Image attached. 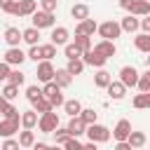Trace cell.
Listing matches in <instances>:
<instances>
[{
	"mask_svg": "<svg viewBox=\"0 0 150 150\" xmlns=\"http://www.w3.org/2000/svg\"><path fill=\"white\" fill-rule=\"evenodd\" d=\"M120 7L134 16H148L150 14V0H120Z\"/></svg>",
	"mask_w": 150,
	"mask_h": 150,
	"instance_id": "1",
	"label": "cell"
},
{
	"mask_svg": "<svg viewBox=\"0 0 150 150\" xmlns=\"http://www.w3.org/2000/svg\"><path fill=\"white\" fill-rule=\"evenodd\" d=\"M42 96L52 103V108L63 105V94H61V87H56V82H54V80H52V82H45V87H42Z\"/></svg>",
	"mask_w": 150,
	"mask_h": 150,
	"instance_id": "2",
	"label": "cell"
},
{
	"mask_svg": "<svg viewBox=\"0 0 150 150\" xmlns=\"http://www.w3.org/2000/svg\"><path fill=\"white\" fill-rule=\"evenodd\" d=\"M84 134L89 136V141H94V143H105L108 138H110V129L108 127H103V124H87V129H84Z\"/></svg>",
	"mask_w": 150,
	"mask_h": 150,
	"instance_id": "3",
	"label": "cell"
},
{
	"mask_svg": "<svg viewBox=\"0 0 150 150\" xmlns=\"http://www.w3.org/2000/svg\"><path fill=\"white\" fill-rule=\"evenodd\" d=\"M30 16H33V28H38V30H42V28H52V26H54V12L35 9Z\"/></svg>",
	"mask_w": 150,
	"mask_h": 150,
	"instance_id": "4",
	"label": "cell"
},
{
	"mask_svg": "<svg viewBox=\"0 0 150 150\" xmlns=\"http://www.w3.org/2000/svg\"><path fill=\"white\" fill-rule=\"evenodd\" d=\"M38 127H40V131H42V134H52V131L59 127V115H56L54 110L42 112V115H40V120H38Z\"/></svg>",
	"mask_w": 150,
	"mask_h": 150,
	"instance_id": "5",
	"label": "cell"
},
{
	"mask_svg": "<svg viewBox=\"0 0 150 150\" xmlns=\"http://www.w3.org/2000/svg\"><path fill=\"white\" fill-rule=\"evenodd\" d=\"M96 30L101 33L103 40H112V42H115V38H120V33H122V28H120L117 21H103L101 26H96Z\"/></svg>",
	"mask_w": 150,
	"mask_h": 150,
	"instance_id": "6",
	"label": "cell"
},
{
	"mask_svg": "<svg viewBox=\"0 0 150 150\" xmlns=\"http://www.w3.org/2000/svg\"><path fill=\"white\" fill-rule=\"evenodd\" d=\"M19 124H21L19 115H16V117H5V120L0 122V136H5V138H12V136L19 131Z\"/></svg>",
	"mask_w": 150,
	"mask_h": 150,
	"instance_id": "7",
	"label": "cell"
},
{
	"mask_svg": "<svg viewBox=\"0 0 150 150\" xmlns=\"http://www.w3.org/2000/svg\"><path fill=\"white\" fill-rule=\"evenodd\" d=\"M138 75H141V73H138L134 66H124V68L120 70V82H122L124 87H136Z\"/></svg>",
	"mask_w": 150,
	"mask_h": 150,
	"instance_id": "8",
	"label": "cell"
},
{
	"mask_svg": "<svg viewBox=\"0 0 150 150\" xmlns=\"http://www.w3.org/2000/svg\"><path fill=\"white\" fill-rule=\"evenodd\" d=\"M80 59H82V63H84V66H94V68H103V66H105V61H108V59H103L101 54H96L94 49L82 52V56H80Z\"/></svg>",
	"mask_w": 150,
	"mask_h": 150,
	"instance_id": "9",
	"label": "cell"
},
{
	"mask_svg": "<svg viewBox=\"0 0 150 150\" xmlns=\"http://www.w3.org/2000/svg\"><path fill=\"white\" fill-rule=\"evenodd\" d=\"M94 52H96V54H101L103 59H110V56H115V54H117V47H115V42H112V40H101V42H96V45H94Z\"/></svg>",
	"mask_w": 150,
	"mask_h": 150,
	"instance_id": "10",
	"label": "cell"
},
{
	"mask_svg": "<svg viewBox=\"0 0 150 150\" xmlns=\"http://www.w3.org/2000/svg\"><path fill=\"white\" fill-rule=\"evenodd\" d=\"M26 61V54L19 49V47H9L7 52H5V63H9V66H21Z\"/></svg>",
	"mask_w": 150,
	"mask_h": 150,
	"instance_id": "11",
	"label": "cell"
},
{
	"mask_svg": "<svg viewBox=\"0 0 150 150\" xmlns=\"http://www.w3.org/2000/svg\"><path fill=\"white\" fill-rule=\"evenodd\" d=\"M96 21L94 19H82V21H77V28H75V35H94L96 33Z\"/></svg>",
	"mask_w": 150,
	"mask_h": 150,
	"instance_id": "12",
	"label": "cell"
},
{
	"mask_svg": "<svg viewBox=\"0 0 150 150\" xmlns=\"http://www.w3.org/2000/svg\"><path fill=\"white\" fill-rule=\"evenodd\" d=\"M52 77H54L52 61H40V66H38V80L40 82H52Z\"/></svg>",
	"mask_w": 150,
	"mask_h": 150,
	"instance_id": "13",
	"label": "cell"
},
{
	"mask_svg": "<svg viewBox=\"0 0 150 150\" xmlns=\"http://www.w3.org/2000/svg\"><path fill=\"white\" fill-rule=\"evenodd\" d=\"M129 134H131V122H129V120H120V122L115 124V129H112V136H115L117 141H127Z\"/></svg>",
	"mask_w": 150,
	"mask_h": 150,
	"instance_id": "14",
	"label": "cell"
},
{
	"mask_svg": "<svg viewBox=\"0 0 150 150\" xmlns=\"http://www.w3.org/2000/svg\"><path fill=\"white\" fill-rule=\"evenodd\" d=\"M66 129H68V134H70L73 138H77V136H82V134H84L87 124H84V122L80 120V115H77V117H70V122H68V127H66Z\"/></svg>",
	"mask_w": 150,
	"mask_h": 150,
	"instance_id": "15",
	"label": "cell"
},
{
	"mask_svg": "<svg viewBox=\"0 0 150 150\" xmlns=\"http://www.w3.org/2000/svg\"><path fill=\"white\" fill-rule=\"evenodd\" d=\"M105 89H108V96H110V98H115V101L124 98V94H127V87H124L122 82H112V80H110V84H108Z\"/></svg>",
	"mask_w": 150,
	"mask_h": 150,
	"instance_id": "16",
	"label": "cell"
},
{
	"mask_svg": "<svg viewBox=\"0 0 150 150\" xmlns=\"http://www.w3.org/2000/svg\"><path fill=\"white\" fill-rule=\"evenodd\" d=\"M52 45H54V47L68 45V28H63V26L54 28V30H52Z\"/></svg>",
	"mask_w": 150,
	"mask_h": 150,
	"instance_id": "17",
	"label": "cell"
},
{
	"mask_svg": "<svg viewBox=\"0 0 150 150\" xmlns=\"http://www.w3.org/2000/svg\"><path fill=\"white\" fill-rule=\"evenodd\" d=\"M52 80L56 82V87L63 89V87H68V84L73 82V75H70L66 68H61V70H54V77H52Z\"/></svg>",
	"mask_w": 150,
	"mask_h": 150,
	"instance_id": "18",
	"label": "cell"
},
{
	"mask_svg": "<svg viewBox=\"0 0 150 150\" xmlns=\"http://www.w3.org/2000/svg\"><path fill=\"white\" fill-rule=\"evenodd\" d=\"M5 42H7L9 47H19V42H21V30L14 28V26H9V28L5 30Z\"/></svg>",
	"mask_w": 150,
	"mask_h": 150,
	"instance_id": "19",
	"label": "cell"
},
{
	"mask_svg": "<svg viewBox=\"0 0 150 150\" xmlns=\"http://www.w3.org/2000/svg\"><path fill=\"white\" fill-rule=\"evenodd\" d=\"M19 120H21V127H23V129H33V127L38 124V112H35V110H26V112L19 115Z\"/></svg>",
	"mask_w": 150,
	"mask_h": 150,
	"instance_id": "20",
	"label": "cell"
},
{
	"mask_svg": "<svg viewBox=\"0 0 150 150\" xmlns=\"http://www.w3.org/2000/svg\"><path fill=\"white\" fill-rule=\"evenodd\" d=\"M127 143L131 145V150H138V148L145 145V134H143V131H131V134L127 136Z\"/></svg>",
	"mask_w": 150,
	"mask_h": 150,
	"instance_id": "21",
	"label": "cell"
},
{
	"mask_svg": "<svg viewBox=\"0 0 150 150\" xmlns=\"http://www.w3.org/2000/svg\"><path fill=\"white\" fill-rule=\"evenodd\" d=\"M120 28H122L124 33H134V30L138 28V16H134V14H127V16L120 21Z\"/></svg>",
	"mask_w": 150,
	"mask_h": 150,
	"instance_id": "22",
	"label": "cell"
},
{
	"mask_svg": "<svg viewBox=\"0 0 150 150\" xmlns=\"http://www.w3.org/2000/svg\"><path fill=\"white\" fill-rule=\"evenodd\" d=\"M134 45H136L138 52L148 54V52H150V33H141V35H136V38H134Z\"/></svg>",
	"mask_w": 150,
	"mask_h": 150,
	"instance_id": "23",
	"label": "cell"
},
{
	"mask_svg": "<svg viewBox=\"0 0 150 150\" xmlns=\"http://www.w3.org/2000/svg\"><path fill=\"white\" fill-rule=\"evenodd\" d=\"M19 16H30L35 9H38V2L35 0H19Z\"/></svg>",
	"mask_w": 150,
	"mask_h": 150,
	"instance_id": "24",
	"label": "cell"
},
{
	"mask_svg": "<svg viewBox=\"0 0 150 150\" xmlns=\"http://www.w3.org/2000/svg\"><path fill=\"white\" fill-rule=\"evenodd\" d=\"M110 80H112V75H110L108 70H103V68H98V73L94 75V84L101 87V89H105V87L110 84Z\"/></svg>",
	"mask_w": 150,
	"mask_h": 150,
	"instance_id": "25",
	"label": "cell"
},
{
	"mask_svg": "<svg viewBox=\"0 0 150 150\" xmlns=\"http://www.w3.org/2000/svg\"><path fill=\"white\" fill-rule=\"evenodd\" d=\"M38 38H40V30H38V28H33V26H30V28H26V30H21V40H23V42H28L30 47H33V45H38Z\"/></svg>",
	"mask_w": 150,
	"mask_h": 150,
	"instance_id": "26",
	"label": "cell"
},
{
	"mask_svg": "<svg viewBox=\"0 0 150 150\" xmlns=\"http://www.w3.org/2000/svg\"><path fill=\"white\" fill-rule=\"evenodd\" d=\"M70 16L75 19V21H82V19H87L89 16V7L87 5H73V9H70Z\"/></svg>",
	"mask_w": 150,
	"mask_h": 150,
	"instance_id": "27",
	"label": "cell"
},
{
	"mask_svg": "<svg viewBox=\"0 0 150 150\" xmlns=\"http://www.w3.org/2000/svg\"><path fill=\"white\" fill-rule=\"evenodd\" d=\"M63 110H66L70 117H77V115H80V110H82V105H80V101H77V98H73V101H63Z\"/></svg>",
	"mask_w": 150,
	"mask_h": 150,
	"instance_id": "28",
	"label": "cell"
},
{
	"mask_svg": "<svg viewBox=\"0 0 150 150\" xmlns=\"http://www.w3.org/2000/svg\"><path fill=\"white\" fill-rule=\"evenodd\" d=\"M35 143V136H33V129H23L21 134H19V145L21 148H30Z\"/></svg>",
	"mask_w": 150,
	"mask_h": 150,
	"instance_id": "29",
	"label": "cell"
},
{
	"mask_svg": "<svg viewBox=\"0 0 150 150\" xmlns=\"http://www.w3.org/2000/svg\"><path fill=\"white\" fill-rule=\"evenodd\" d=\"M56 56V47L54 45H40V59L42 61H52Z\"/></svg>",
	"mask_w": 150,
	"mask_h": 150,
	"instance_id": "30",
	"label": "cell"
},
{
	"mask_svg": "<svg viewBox=\"0 0 150 150\" xmlns=\"http://www.w3.org/2000/svg\"><path fill=\"white\" fill-rule=\"evenodd\" d=\"M66 70H68L70 75H80V73L84 70V63H82V59H70V61H68V66H66Z\"/></svg>",
	"mask_w": 150,
	"mask_h": 150,
	"instance_id": "31",
	"label": "cell"
},
{
	"mask_svg": "<svg viewBox=\"0 0 150 150\" xmlns=\"http://www.w3.org/2000/svg\"><path fill=\"white\" fill-rule=\"evenodd\" d=\"M0 96H2V98H5V101H14V98H16V96H19V87H16V84H9V82H7V84H5V89H2V94H0Z\"/></svg>",
	"mask_w": 150,
	"mask_h": 150,
	"instance_id": "32",
	"label": "cell"
},
{
	"mask_svg": "<svg viewBox=\"0 0 150 150\" xmlns=\"http://www.w3.org/2000/svg\"><path fill=\"white\" fill-rule=\"evenodd\" d=\"M33 110L40 112V115H42V112H49V110H52V103H49L45 96H40L38 101H33Z\"/></svg>",
	"mask_w": 150,
	"mask_h": 150,
	"instance_id": "33",
	"label": "cell"
},
{
	"mask_svg": "<svg viewBox=\"0 0 150 150\" xmlns=\"http://www.w3.org/2000/svg\"><path fill=\"white\" fill-rule=\"evenodd\" d=\"M80 52H87V49H91V40H89V35H75V42H73Z\"/></svg>",
	"mask_w": 150,
	"mask_h": 150,
	"instance_id": "34",
	"label": "cell"
},
{
	"mask_svg": "<svg viewBox=\"0 0 150 150\" xmlns=\"http://www.w3.org/2000/svg\"><path fill=\"white\" fill-rule=\"evenodd\" d=\"M7 82H9V84H16V87H21V84L26 82V75H23L21 70H9V75H7Z\"/></svg>",
	"mask_w": 150,
	"mask_h": 150,
	"instance_id": "35",
	"label": "cell"
},
{
	"mask_svg": "<svg viewBox=\"0 0 150 150\" xmlns=\"http://www.w3.org/2000/svg\"><path fill=\"white\" fill-rule=\"evenodd\" d=\"M134 108H150V91H141L134 98Z\"/></svg>",
	"mask_w": 150,
	"mask_h": 150,
	"instance_id": "36",
	"label": "cell"
},
{
	"mask_svg": "<svg viewBox=\"0 0 150 150\" xmlns=\"http://www.w3.org/2000/svg\"><path fill=\"white\" fill-rule=\"evenodd\" d=\"M80 120H82L84 124H94V122H96V110H94V108H82V110H80Z\"/></svg>",
	"mask_w": 150,
	"mask_h": 150,
	"instance_id": "37",
	"label": "cell"
},
{
	"mask_svg": "<svg viewBox=\"0 0 150 150\" xmlns=\"http://www.w3.org/2000/svg\"><path fill=\"white\" fill-rule=\"evenodd\" d=\"M52 134H54V141H56V145H63V143H66V141L70 138L68 129H59V127H56V129H54Z\"/></svg>",
	"mask_w": 150,
	"mask_h": 150,
	"instance_id": "38",
	"label": "cell"
},
{
	"mask_svg": "<svg viewBox=\"0 0 150 150\" xmlns=\"http://www.w3.org/2000/svg\"><path fill=\"white\" fill-rule=\"evenodd\" d=\"M40 96H42V89H40L38 84H30V87L26 89V98H28L30 103H33V101H38Z\"/></svg>",
	"mask_w": 150,
	"mask_h": 150,
	"instance_id": "39",
	"label": "cell"
},
{
	"mask_svg": "<svg viewBox=\"0 0 150 150\" xmlns=\"http://www.w3.org/2000/svg\"><path fill=\"white\" fill-rule=\"evenodd\" d=\"M63 52H66V59H68V61H70V59H80V56H82V52H80L73 42H70V45H66V47H63Z\"/></svg>",
	"mask_w": 150,
	"mask_h": 150,
	"instance_id": "40",
	"label": "cell"
},
{
	"mask_svg": "<svg viewBox=\"0 0 150 150\" xmlns=\"http://www.w3.org/2000/svg\"><path fill=\"white\" fill-rule=\"evenodd\" d=\"M136 87H138L141 91H150V73H143V75H138V82H136Z\"/></svg>",
	"mask_w": 150,
	"mask_h": 150,
	"instance_id": "41",
	"label": "cell"
},
{
	"mask_svg": "<svg viewBox=\"0 0 150 150\" xmlns=\"http://www.w3.org/2000/svg\"><path fill=\"white\" fill-rule=\"evenodd\" d=\"M63 150H84V148H82V143H80L77 138H73V136H70V138L63 143Z\"/></svg>",
	"mask_w": 150,
	"mask_h": 150,
	"instance_id": "42",
	"label": "cell"
},
{
	"mask_svg": "<svg viewBox=\"0 0 150 150\" xmlns=\"http://www.w3.org/2000/svg\"><path fill=\"white\" fill-rule=\"evenodd\" d=\"M26 59H30V61H35V63H38V61H42V59H40V45H33V47L28 49Z\"/></svg>",
	"mask_w": 150,
	"mask_h": 150,
	"instance_id": "43",
	"label": "cell"
},
{
	"mask_svg": "<svg viewBox=\"0 0 150 150\" xmlns=\"http://www.w3.org/2000/svg\"><path fill=\"white\" fill-rule=\"evenodd\" d=\"M56 7H59L56 0H42V9L45 12H56Z\"/></svg>",
	"mask_w": 150,
	"mask_h": 150,
	"instance_id": "44",
	"label": "cell"
},
{
	"mask_svg": "<svg viewBox=\"0 0 150 150\" xmlns=\"http://www.w3.org/2000/svg\"><path fill=\"white\" fill-rule=\"evenodd\" d=\"M21 145H19V141H14V138H7L5 143H2V150H19Z\"/></svg>",
	"mask_w": 150,
	"mask_h": 150,
	"instance_id": "45",
	"label": "cell"
},
{
	"mask_svg": "<svg viewBox=\"0 0 150 150\" xmlns=\"http://www.w3.org/2000/svg\"><path fill=\"white\" fill-rule=\"evenodd\" d=\"M9 70H12V66H9V63H5V61H0V82H2V80H7Z\"/></svg>",
	"mask_w": 150,
	"mask_h": 150,
	"instance_id": "46",
	"label": "cell"
},
{
	"mask_svg": "<svg viewBox=\"0 0 150 150\" xmlns=\"http://www.w3.org/2000/svg\"><path fill=\"white\" fill-rule=\"evenodd\" d=\"M2 115H5V117H16V115H19V110H16L14 105H9V103H7V105H5V110H2Z\"/></svg>",
	"mask_w": 150,
	"mask_h": 150,
	"instance_id": "47",
	"label": "cell"
},
{
	"mask_svg": "<svg viewBox=\"0 0 150 150\" xmlns=\"http://www.w3.org/2000/svg\"><path fill=\"white\" fill-rule=\"evenodd\" d=\"M138 28H143V33H150V19H141Z\"/></svg>",
	"mask_w": 150,
	"mask_h": 150,
	"instance_id": "48",
	"label": "cell"
},
{
	"mask_svg": "<svg viewBox=\"0 0 150 150\" xmlns=\"http://www.w3.org/2000/svg\"><path fill=\"white\" fill-rule=\"evenodd\" d=\"M12 5H14V0H0V9H2V12H9Z\"/></svg>",
	"mask_w": 150,
	"mask_h": 150,
	"instance_id": "49",
	"label": "cell"
},
{
	"mask_svg": "<svg viewBox=\"0 0 150 150\" xmlns=\"http://www.w3.org/2000/svg\"><path fill=\"white\" fill-rule=\"evenodd\" d=\"M115 150H131V145H129L127 141H117V145H115Z\"/></svg>",
	"mask_w": 150,
	"mask_h": 150,
	"instance_id": "50",
	"label": "cell"
},
{
	"mask_svg": "<svg viewBox=\"0 0 150 150\" xmlns=\"http://www.w3.org/2000/svg\"><path fill=\"white\" fill-rule=\"evenodd\" d=\"M30 148H33V150H49V145H47V143H33Z\"/></svg>",
	"mask_w": 150,
	"mask_h": 150,
	"instance_id": "51",
	"label": "cell"
},
{
	"mask_svg": "<svg viewBox=\"0 0 150 150\" xmlns=\"http://www.w3.org/2000/svg\"><path fill=\"white\" fill-rule=\"evenodd\" d=\"M82 148H84V150H96V143H94V141H89V143H87V145H82Z\"/></svg>",
	"mask_w": 150,
	"mask_h": 150,
	"instance_id": "52",
	"label": "cell"
},
{
	"mask_svg": "<svg viewBox=\"0 0 150 150\" xmlns=\"http://www.w3.org/2000/svg\"><path fill=\"white\" fill-rule=\"evenodd\" d=\"M7 103H9V101H5V98H2V96H0V112H2V110H5V105H7Z\"/></svg>",
	"mask_w": 150,
	"mask_h": 150,
	"instance_id": "53",
	"label": "cell"
},
{
	"mask_svg": "<svg viewBox=\"0 0 150 150\" xmlns=\"http://www.w3.org/2000/svg\"><path fill=\"white\" fill-rule=\"evenodd\" d=\"M49 150H61V148H59V145H54V148H49Z\"/></svg>",
	"mask_w": 150,
	"mask_h": 150,
	"instance_id": "54",
	"label": "cell"
},
{
	"mask_svg": "<svg viewBox=\"0 0 150 150\" xmlns=\"http://www.w3.org/2000/svg\"><path fill=\"white\" fill-rule=\"evenodd\" d=\"M138 150H141V148H138Z\"/></svg>",
	"mask_w": 150,
	"mask_h": 150,
	"instance_id": "55",
	"label": "cell"
}]
</instances>
